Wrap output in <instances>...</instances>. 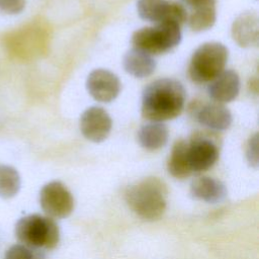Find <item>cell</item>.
I'll list each match as a JSON object with an SVG mask.
<instances>
[{
  "label": "cell",
  "mask_w": 259,
  "mask_h": 259,
  "mask_svg": "<svg viewBox=\"0 0 259 259\" xmlns=\"http://www.w3.org/2000/svg\"><path fill=\"white\" fill-rule=\"evenodd\" d=\"M186 99L183 85L174 79L163 78L150 83L142 96V116L161 122L177 117L182 112Z\"/></svg>",
  "instance_id": "6da1fadb"
},
{
  "label": "cell",
  "mask_w": 259,
  "mask_h": 259,
  "mask_svg": "<svg viewBox=\"0 0 259 259\" xmlns=\"http://www.w3.org/2000/svg\"><path fill=\"white\" fill-rule=\"evenodd\" d=\"M124 196L131 209L147 221L158 220L166 209L167 188L156 177H149L132 185Z\"/></svg>",
  "instance_id": "7a4b0ae2"
},
{
  "label": "cell",
  "mask_w": 259,
  "mask_h": 259,
  "mask_svg": "<svg viewBox=\"0 0 259 259\" xmlns=\"http://www.w3.org/2000/svg\"><path fill=\"white\" fill-rule=\"evenodd\" d=\"M17 240L33 249H54L60 241V231L56 222L40 214H29L18 220L15 226Z\"/></svg>",
  "instance_id": "3957f363"
},
{
  "label": "cell",
  "mask_w": 259,
  "mask_h": 259,
  "mask_svg": "<svg viewBox=\"0 0 259 259\" xmlns=\"http://www.w3.org/2000/svg\"><path fill=\"white\" fill-rule=\"evenodd\" d=\"M228 49L221 42H205L198 47L189 63L188 73L195 83H206L219 76L227 65Z\"/></svg>",
  "instance_id": "277c9868"
},
{
  "label": "cell",
  "mask_w": 259,
  "mask_h": 259,
  "mask_svg": "<svg viewBox=\"0 0 259 259\" xmlns=\"http://www.w3.org/2000/svg\"><path fill=\"white\" fill-rule=\"evenodd\" d=\"M181 40L180 26L172 22L158 23L156 26L143 27L132 35L134 48L149 55L167 53L177 47Z\"/></svg>",
  "instance_id": "5b68a950"
},
{
  "label": "cell",
  "mask_w": 259,
  "mask_h": 259,
  "mask_svg": "<svg viewBox=\"0 0 259 259\" xmlns=\"http://www.w3.org/2000/svg\"><path fill=\"white\" fill-rule=\"evenodd\" d=\"M137 10L144 20L157 24L172 22L179 26L186 21L188 14L181 3L170 0H139Z\"/></svg>",
  "instance_id": "8992f818"
},
{
  "label": "cell",
  "mask_w": 259,
  "mask_h": 259,
  "mask_svg": "<svg viewBox=\"0 0 259 259\" xmlns=\"http://www.w3.org/2000/svg\"><path fill=\"white\" fill-rule=\"evenodd\" d=\"M39 202L42 210L51 218H67L74 209V198L60 181H52L41 188Z\"/></svg>",
  "instance_id": "52a82bcc"
},
{
  "label": "cell",
  "mask_w": 259,
  "mask_h": 259,
  "mask_svg": "<svg viewBox=\"0 0 259 259\" xmlns=\"http://www.w3.org/2000/svg\"><path fill=\"white\" fill-rule=\"evenodd\" d=\"M188 161L192 172H201L211 168L219 159L217 144L204 135H196L188 144Z\"/></svg>",
  "instance_id": "ba28073f"
},
{
  "label": "cell",
  "mask_w": 259,
  "mask_h": 259,
  "mask_svg": "<svg viewBox=\"0 0 259 259\" xmlns=\"http://www.w3.org/2000/svg\"><path fill=\"white\" fill-rule=\"evenodd\" d=\"M112 120L105 109L100 106L87 108L80 118V130L83 136L94 143L104 141L110 134Z\"/></svg>",
  "instance_id": "9c48e42d"
},
{
  "label": "cell",
  "mask_w": 259,
  "mask_h": 259,
  "mask_svg": "<svg viewBox=\"0 0 259 259\" xmlns=\"http://www.w3.org/2000/svg\"><path fill=\"white\" fill-rule=\"evenodd\" d=\"M86 87L95 100L108 103L117 97L121 85L118 77L112 72L105 69H96L89 74Z\"/></svg>",
  "instance_id": "30bf717a"
},
{
  "label": "cell",
  "mask_w": 259,
  "mask_h": 259,
  "mask_svg": "<svg viewBox=\"0 0 259 259\" xmlns=\"http://www.w3.org/2000/svg\"><path fill=\"white\" fill-rule=\"evenodd\" d=\"M240 86L239 75L233 70H224L210 81L207 87V93L218 103L231 102L238 96Z\"/></svg>",
  "instance_id": "8fae6325"
},
{
  "label": "cell",
  "mask_w": 259,
  "mask_h": 259,
  "mask_svg": "<svg viewBox=\"0 0 259 259\" xmlns=\"http://www.w3.org/2000/svg\"><path fill=\"white\" fill-rule=\"evenodd\" d=\"M232 36L242 48L257 46L259 41V19L254 12H243L233 22Z\"/></svg>",
  "instance_id": "7c38bea8"
},
{
  "label": "cell",
  "mask_w": 259,
  "mask_h": 259,
  "mask_svg": "<svg viewBox=\"0 0 259 259\" xmlns=\"http://www.w3.org/2000/svg\"><path fill=\"white\" fill-rule=\"evenodd\" d=\"M198 122L210 130L225 131L233 121L232 113L222 103H206L198 108L196 112Z\"/></svg>",
  "instance_id": "4fadbf2b"
},
{
  "label": "cell",
  "mask_w": 259,
  "mask_h": 259,
  "mask_svg": "<svg viewBox=\"0 0 259 259\" xmlns=\"http://www.w3.org/2000/svg\"><path fill=\"white\" fill-rule=\"evenodd\" d=\"M187 23L191 30L199 32L210 28L217 19L215 0H197L189 6Z\"/></svg>",
  "instance_id": "5bb4252c"
},
{
  "label": "cell",
  "mask_w": 259,
  "mask_h": 259,
  "mask_svg": "<svg viewBox=\"0 0 259 259\" xmlns=\"http://www.w3.org/2000/svg\"><path fill=\"white\" fill-rule=\"evenodd\" d=\"M190 194L195 199L214 203L227 196V188L223 182L214 178L198 177L191 182Z\"/></svg>",
  "instance_id": "9a60e30c"
},
{
  "label": "cell",
  "mask_w": 259,
  "mask_h": 259,
  "mask_svg": "<svg viewBox=\"0 0 259 259\" xmlns=\"http://www.w3.org/2000/svg\"><path fill=\"white\" fill-rule=\"evenodd\" d=\"M122 65L125 72L136 78L148 77L156 69V62L153 57L136 48L124 55Z\"/></svg>",
  "instance_id": "2e32d148"
},
{
  "label": "cell",
  "mask_w": 259,
  "mask_h": 259,
  "mask_svg": "<svg viewBox=\"0 0 259 259\" xmlns=\"http://www.w3.org/2000/svg\"><path fill=\"white\" fill-rule=\"evenodd\" d=\"M169 138L168 127L157 121L144 124L138 133V141L140 145L147 150L154 151L164 147Z\"/></svg>",
  "instance_id": "e0dca14e"
},
{
  "label": "cell",
  "mask_w": 259,
  "mask_h": 259,
  "mask_svg": "<svg viewBox=\"0 0 259 259\" xmlns=\"http://www.w3.org/2000/svg\"><path fill=\"white\" fill-rule=\"evenodd\" d=\"M188 144L184 140H178L174 143L167 168L169 173L178 179L188 177L192 171L188 161Z\"/></svg>",
  "instance_id": "ac0fdd59"
},
{
  "label": "cell",
  "mask_w": 259,
  "mask_h": 259,
  "mask_svg": "<svg viewBox=\"0 0 259 259\" xmlns=\"http://www.w3.org/2000/svg\"><path fill=\"white\" fill-rule=\"evenodd\" d=\"M20 176L17 170L8 165L0 164V197L15 196L20 189Z\"/></svg>",
  "instance_id": "d6986e66"
},
{
  "label": "cell",
  "mask_w": 259,
  "mask_h": 259,
  "mask_svg": "<svg viewBox=\"0 0 259 259\" xmlns=\"http://www.w3.org/2000/svg\"><path fill=\"white\" fill-rule=\"evenodd\" d=\"M5 259H45V255L38 249H33L23 244H15L7 250Z\"/></svg>",
  "instance_id": "ffe728a7"
},
{
  "label": "cell",
  "mask_w": 259,
  "mask_h": 259,
  "mask_svg": "<svg viewBox=\"0 0 259 259\" xmlns=\"http://www.w3.org/2000/svg\"><path fill=\"white\" fill-rule=\"evenodd\" d=\"M25 7V0H0V11L6 14H18Z\"/></svg>",
  "instance_id": "44dd1931"
},
{
  "label": "cell",
  "mask_w": 259,
  "mask_h": 259,
  "mask_svg": "<svg viewBox=\"0 0 259 259\" xmlns=\"http://www.w3.org/2000/svg\"><path fill=\"white\" fill-rule=\"evenodd\" d=\"M246 155L249 163L253 166L258 165V134H255L248 142Z\"/></svg>",
  "instance_id": "7402d4cb"
},
{
  "label": "cell",
  "mask_w": 259,
  "mask_h": 259,
  "mask_svg": "<svg viewBox=\"0 0 259 259\" xmlns=\"http://www.w3.org/2000/svg\"><path fill=\"white\" fill-rule=\"evenodd\" d=\"M183 3H185L186 5H188V6H190V5H192L194 2H196L197 0H181Z\"/></svg>",
  "instance_id": "603a6c76"
}]
</instances>
